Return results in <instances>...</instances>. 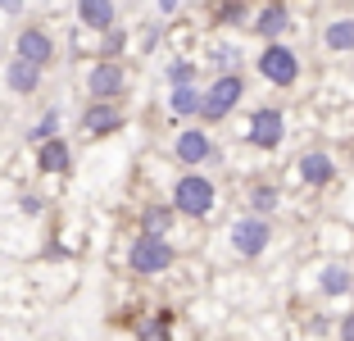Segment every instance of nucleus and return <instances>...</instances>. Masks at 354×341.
<instances>
[{
  "mask_svg": "<svg viewBox=\"0 0 354 341\" xmlns=\"http://www.w3.org/2000/svg\"><path fill=\"white\" fill-rule=\"evenodd\" d=\"M77 19H82L86 28H95V32H114L118 10L109 5V0H82V5H77Z\"/></svg>",
  "mask_w": 354,
  "mask_h": 341,
  "instance_id": "14",
  "label": "nucleus"
},
{
  "mask_svg": "<svg viewBox=\"0 0 354 341\" xmlns=\"http://www.w3.org/2000/svg\"><path fill=\"white\" fill-rule=\"evenodd\" d=\"M259 73H263V82H272V87H291L295 78H300V55H295L291 46L272 42V46L259 51Z\"/></svg>",
  "mask_w": 354,
  "mask_h": 341,
  "instance_id": "3",
  "label": "nucleus"
},
{
  "mask_svg": "<svg viewBox=\"0 0 354 341\" xmlns=\"http://www.w3.org/2000/svg\"><path fill=\"white\" fill-rule=\"evenodd\" d=\"M168 227H173V205H150L141 214V237H164Z\"/></svg>",
  "mask_w": 354,
  "mask_h": 341,
  "instance_id": "17",
  "label": "nucleus"
},
{
  "mask_svg": "<svg viewBox=\"0 0 354 341\" xmlns=\"http://www.w3.org/2000/svg\"><path fill=\"white\" fill-rule=\"evenodd\" d=\"M241 96H245V78H241V73H218L214 87L200 91V114H205L209 123H218V119H227L241 105Z\"/></svg>",
  "mask_w": 354,
  "mask_h": 341,
  "instance_id": "2",
  "label": "nucleus"
},
{
  "mask_svg": "<svg viewBox=\"0 0 354 341\" xmlns=\"http://www.w3.org/2000/svg\"><path fill=\"white\" fill-rule=\"evenodd\" d=\"M168 110L173 114H200V87H177L168 96Z\"/></svg>",
  "mask_w": 354,
  "mask_h": 341,
  "instance_id": "20",
  "label": "nucleus"
},
{
  "mask_svg": "<svg viewBox=\"0 0 354 341\" xmlns=\"http://www.w3.org/2000/svg\"><path fill=\"white\" fill-rule=\"evenodd\" d=\"M300 177H304V186H327L336 177L332 155H327V150H304L300 155Z\"/></svg>",
  "mask_w": 354,
  "mask_h": 341,
  "instance_id": "9",
  "label": "nucleus"
},
{
  "mask_svg": "<svg viewBox=\"0 0 354 341\" xmlns=\"http://www.w3.org/2000/svg\"><path fill=\"white\" fill-rule=\"evenodd\" d=\"M14 51H19V60L32 64V69H46V64L55 60V42H50V32H41V28H23Z\"/></svg>",
  "mask_w": 354,
  "mask_h": 341,
  "instance_id": "8",
  "label": "nucleus"
},
{
  "mask_svg": "<svg viewBox=\"0 0 354 341\" xmlns=\"http://www.w3.org/2000/svg\"><path fill=\"white\" fill-rule=\"evenodd\" d=\"M196 64H191V60H177V64H168V82H173V91H177V87H191V82H196Z\"/></svg>",
  "mask_w": 354,
  "mask_h": 341,
  "instance_id": "22",
  "label": "nucleus"
},
{
  "mask_svg": "<svg viewBox=\"0 0 354 341\" xmlns=\"http://www.w3.org/2000/svg\"><path fill=\"white\" fill-rule=\"evenodd\" d=\"M241 19H245V5L241 0L236 5H218V23H241Z\"/></svg>",
  "mask_w": 354,
  "mask_h": 341,
  "instance_id": "25",
  "label": "nucleus"
},
{
  "mask_svg": "<svg viewBox=\"0 0 354 341\" xmlns=\"http://www.w3.org/2000/svg\"><path fill=\"white\" fill-rule=\"evenodd\" d=\"M86 91H91V100L95 105H114L118 100V96H123L127 91V73H123V64H95V69L91 73H86Z\"/></svg>",
  "mask_w": 354,
  "mask_h": 341,
  "instance_id": "6",
  "label": "nucleus"
},
{
  "mask_svg": "<svg viewBox=\"0 0 354 341\" xmlns=\"http://www.w3.org/2000/svg\"><path fill=\"white\" fill-rule=\"evenodd\" d=\"M281 137H286V119H281L277 105H263L250 114V146L254 150H277Z\"/></svg>",
  "mask_w": 354,
  "mask_h": 341,
  "instance_id": "7",
  "label": "nucleus"
},
{
  "mask_svg": "<svg viewBox=\"0 0 354 341\" xmlns=\"http://www.w3.org/2000/svg\"><path fill=\"white\" fill-rule=\"evenodd\" d=\"M350 282H354V273L345 269V264H327V269L318 273V291H323V296H350Z\"/></svg>",
  "mask_w": 354,
  "mask_h": 341,
  "instance_id": "16",
  "label": "nucleus"
},
{
  "mask_svg": "<svg viewBox=\"0 0 354 341\" xmlns=\"http://www.w3.org/2000/svg\"><path fill=\"white\" fill-rule=\"evenodd\" d=\"M177 250L168 246V237H136L132 250H127V264H132V273H164L168 264H173Z\"/></svg>",
  "mask_w": 354,
  "mask_h": 341,
  "instance_id": "4",
  "label": "nucleus"
},
{
  "mask_svg": "<svg viewBox=\"0 0 354 341\" xmlns=\"http://www.w3.org/2000/svg\"><path fill=\"white\" fill-rule=\"evenodd\" d=\"M277 205H281V196H277V186H272V182H254L250 186V209H254V218H268Z\"/></svg>",
  "mask_w": 354,
  "mask_h": 341,
  "instance_id": "18",
  "label": "nucleus"
},
{
  "mask_svg": "<svg viewBox=\"0 0 354 341\" xmlns=\"http://www.w3.org/2000/svg\"><path fill=\"white\" fill-rule=\"evenodd\" d=\"M19 205H23V214H41V196H23Z\"/></svg>",
  "mask_w": 354,
  "mask_h": 341,
  "instance_id": "27",
  "label": "nucleus"
},
{
  "mask_svg": "<svg viewBox=\"0 0 354 341\" xmlns=\"http://www.w3.org/2000/svg\"><path fill=\"white\" fill-rule=\"evenodd\" d=\"M136 341H173V337H168V314L141 319V323H136Z\"/></svg>",
  "mask_w": 354,
  "mask_h": 341,
  "instance_id": "21",
  "label": "nucleus"
},
{
  "mask_svg": "<svg viewBox=\"0 0 354 341\" xmlns=\"http://www.w3.org/2000/svg\"><path fill=\"white\" fill-rule=\"evenodd\" d=\"M268 241H272V223H268V218L245 214V218H236V223H232V250H236L241 259L263 255V250H268Z\"/></svg>",
  "mask_w": 354,
  "mask_h": 341,
  "instance_id": "5",
  "label": "nucleus"
},
{
  "mask_svg": "<svg viewBox=\"0 0 354 341\" xmlns=\"http://www.w3.org/2000/svg\"><path fill=\"white\" fill-rule=\"evenodd\" d=\"M350 296H354V282H350Z\"/></svg>",
  "mask_w": 354,
  "mask_h": 341,
  "instance_id": "28",
  "label": "nucleus"
},
{
  "mask_svg": "<svg viewBox=\"0 0 354 341\" xmlns=\"http://www.w3.org/2000/svg\"><path fill=\"white\" fill-rule=\"evenodd\" d=\"M68 164H73V150H68V141H41L37 146V168L41 173H68Z\"/></svg>",
  "mask_w": 354,
  "mask_h": 341,
  "instance_id": "12",
  "label": "nucleus"
},
{
  "mask_svg": "<svg viewBox=\"0 0 354 341\" xmlns=\"http://www.w3.org/2000/svg\"><path fill=\"white\" fill-rule=\"evenodd\" d=\"M336 332H341V341H354V310L345 314L341 323H336Z\"/></svg>",
  "mask_w": 354,
  "mask_h": 341,
  "instance_id": "26",
  "label": "nucleus"
},
{
  "mask_svg": "<svg viewBox=\"0 0 354 341\" xmlns=\"http://www.w3.org/2000/svg\"><path fill=\"white\" fill-rule=\"evenodd\" d=\"M55 132H59V110H50L41 123L32 128V141H55Z\"/></svg>",
  "mask_w": 354,
  "mask_h": 341,
  "instance_id": "23",
  "label": "nucleus"
},
{
  "mask_svg": "<svg viewBox=\"0 0 354 341\" xmlns=\"http://www.w3.org/2000/svg\"><path fill=\"white\" fill-rule=\"evenodd\" d=\"M286 23H291V10H286V5H268V10L254 14V37H263V42L272 46V37H281Z\"/></svg>",
  "mask_w": 354,
  "mask_h": 341,
  "instance_id": "13",
  "label": "nucleus"
},
{
  "mask_svg": "<svg viewBox=\"0 0 354 341\" xmlns=\"http://www.w3.org/2000/svg\"><path fill=\"white\" fill-rule=\"evenodd\" d=\"M214 200H218V191H214V182H209L205 173H182L173 182V209L187 218H205L209 209H214Z\"/></svg>",
  "mask_w": 354,
  "mask_h": 341,
  "instance_id": "1",
  "label": "nucleus"
},
{
  "mask_svg": "<svg viewBox=\"0 0 354 341\" xmlns=\"http://www.w3.org/2000/svg\"><path fill=\"white\" fill-rule=\"evenodd\" d=\"M323 42H327V51H354V19H336V23H327Z\"/></svg>",
  "mask_w": 354,
  "mask_h": 341,
  "instance_id": "19",
  "label": "nucleus"
},
{
  "mask_svg": "<svg viewBox=\"0 0 354 341\" xmlns=\"http://www.w3.org/2000/svg\"><path fill=\"white\" fill-rule=\"evenodd\" d=\"M173 155L182 159V164H205V159L214 155V141H209V137L200 132V128H191V132H182V137H177Z\"/></svg>",
  "mask_w": 354,
  "mask_h": 341,
  "instance_id": "10",
  "label": "nucleus"
},
{
  "mask_svg": "<svg viewBox=\"0 0 354 341\" xmlns=\"http://www.w3.org/2000/svg\"><path fill=\"white\" fill-rule=\"evenodd\" d=\"M123 46H127V32H104V64H114V55H123Z\"/></svg>",
  "mask_w": 354,
  "mask_h": 341,
  "instance_id": "24",
  "label": "nucleus"
},
{
  "mask_svg": "<svg viewBox=\"0 0 354 341\" xmlns=\"http://www.w3.org/2000/svg\"><path fill=\"white\" fill-rule=\"evenodd\" d=\"M82 128L91 137H109V132L123 128V110H118V105H91V110L82 114Z\"/></svg>",
  "mask_w": 354,
  "mask_h": 341,
  "instance_id": "11",
  "label": "nucleus"
},
{
  "mask_svg": "<svg viewBox=\"0 0 354 341\" xmlns=\"http://www.w3.org/2000/svg\"><path fill=\"white\" fill-rule=\"evenodd\" d=\"M5 82H10V91H19V96H32L37 87H41V69H32V64L14 60L10 69H5Z\"/></svg>",
  "mask_w": 354,
  "mask_h": 341,
  "instance_id": "15",
  "label": "nucleus"
}]
</instances>
